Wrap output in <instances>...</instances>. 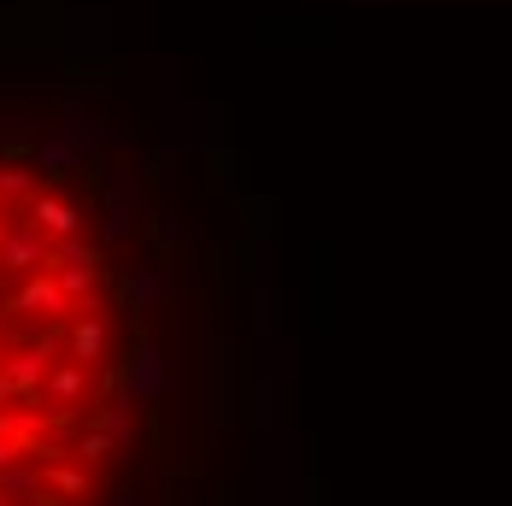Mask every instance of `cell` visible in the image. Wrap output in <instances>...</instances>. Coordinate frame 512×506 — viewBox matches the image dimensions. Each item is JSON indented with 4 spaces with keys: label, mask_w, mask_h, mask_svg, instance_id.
I'll use <instances>...</instances> for the list:
<instances>
[{
    "label": "cell",
    "mask_w": 512,
    "mask_h": 506,
    "mask_svg": "<svg viewBox=\"0 0 512 506\" xmlns=\"http://www.w3.org/2000/svg\"><path fill=\"white\" fill-rule=\"evenodd\" d=\"M24 224L42 230L48 242H71V236H83V212H77V201H65L59 189H42L36 201L24 206Z\"/></svg>",
    "instance_id": "1"
},
{
    "label": "cell",
    "mask_w": 512,
    "mask_h": 506,
    "mask_svg": "<svg viewBox=\"0 0 512 506\" xmlns=\"http://www.w3.org/2000/svg\"><path fill=\"white\" fill-rule=\"evenodd\" d=\"M65 348H71V359H77V365H89V371H95V365L112 354V324H106L95 306H83V312L71 318V336H65Z\"/></svg>",
    "instance_id": "2"
},
{
    "label": "cell",
    "mask_w": 512,
    "mask_h": 506,
    "mask_svg": "<svg viewBox=\"0 0 512 506\" xmlns=\"http://www.w3.org/2000/svg\"><path fill=\"white\" fill-rule=\"evenodd\" d=\"M0 271H18V277H36V271H53V242L42 230H12L6 248H0Z\"/></svg>",
    "instance_id": "3"
},
{
    "label": "cell",
    "mask_w": 512,
    "mask_h": 506,
    "mask_svg": "<svg viewBox=\"0 0 512 506\" xmlns=\"http://www.w3.org/2000/svg\"><path fill=\"white\" fill-rule=\"evenodd\" d=\"M6 312H48V318H59V312H77V306L65 301V289H59L53 271H36V277L18 283V295L6 301Z\"/></svg>",
    "instance_id": "4"
},
{
    "label": "cell",
    "mask_w": 512,
    "mask_h": 506,
    "mask_svg": "<svg viewBox=\"0 0 512 506\" xmlns=\"http://www.w3.org/2000/svg\"><path fill=\"white\" fill-rule=\"evenodd\" d=\"M36 401H53L59 412H77V406L89 401V365H77V359H65V365H53L48 383H42V395ZM48 406V412H53Z\"/></svg>",
    "instance_id": "5"
},
{
    "label": "cell",
    "mask_w": 512,
    "mask_h": 506,
    "mask_svg": "<svg viewBox=\"0 0 512 506\" xmlns=\"http://www.w3.org/2000/svg\"><path fill=\"white\" fill-rule=\"evenodd\" d=\"M0 371L12 377V389H18L24 401H36V395H42V383H48V371H53V354H42V348L30 342V348H18V354L6 359Z\"/></svg>",
    "instance_id": "6"
},
{
    "label": "cell",
    "mask_w": 512,
    "mask_h": 506,
    "mask_svg": "<svg viewBox=\"0 0 512 506\" xmlns=\"http://www.w3.org/2000/svg\"><path fill=\"white\" fill-rule=\"evenodd\" d=\"M159 395H165V354L148 342V348H136V354H130V401L154 406Z\"/></svg>",
    "instance_id": "7"
},
{
    "label": "cell",
    "mask_w": 512,
    "mask_h": 506,
    "mask_svg": "<svg viewBox=\"0 0 512 506\" xmlns=\"http://www.w3.org/2000/svg\"><path fill=\"white\" fill-rule=\"evenodd\" d=\"M42 483H48V495H59V501H83L89 495V465H77V459H53L48 471H42Z\"/></svg>",
    "instance_id": "8"
},
{
    "label": "cell",
    "mask_w": 512,
    "mask_h": 506,
    "mask_svg": "<svg viewBox=\"0 0 512 506\" xmlns=\"http://www.w3.org/2000/svg\"><path fill=\"white\" fill-rule=\"evenodd\" d=\"M77 165H83V148H77L71 136H59V142H42V148H36V171L53 177V183H59V177H71Z\"/></svg>",
    "instance_id": "9"
},
{
    "label": "cell",
    "mask_w": 512,
    "mask_h": 506,
    "mask_svg": "<svg viewBox=\"0 0 512 506\" xmlns=\"http://www.w3.org/2000/svg\"><path fill=\"white\" fill-rule=\"evenodd\" d=\"M0 195L18 201V206H30L36 195H42V171L24 165V159H18V165H0Z\"/></svg>",
    "instance_id": "10"
},
{
    "label": "cell",
    "mask_w": 512,
    "mask_h": 506,
    "mask_svg": "<svg viewBox=\"0 0 512 506\" xmlns=\"http://www.w3.org/2000/svg\"><path fill=\"white\" fill-rule=\"evenodd\" d=\"M53 277H59V289H65V301L77 306V312H83V306H89V295L101 289V265H59Z\"/></svg>",
    "instance_id": "11"
},
{
    "label": "cell",
    "mask_w": 512,
    "mask_h": 506,
    "mask_svg": "<svg viewBox=\"0 0 512 506\" xmlns=\"http://www.w3.org/2000/svg\"><path fill=\"white\" fill-rule=\"evenodd\" d=\"M112 454H118V442L106 436L101 424H89V430H83V436L71 442V459H77V465H106Z\"/></svg>",
    "instance_id": "12"
},
{
    "label": "cell",
    "mask_w": 512,
    "mask_h": 506,
    "mask_svg": "<svg viewBox=\"0 0 512 506\" xmlns=\"http://www.w3.org/2000/svg\"><path fill=\"white\" fill-rule=\"evenodd\" d=\"M59 265H106L101 242H89V236H71V242H53V271Z\"/></svg>",
    "instance_id": "13"
},
{
    "label": "cell",
    "mask_w": 512,
    "mask_h": 506,
    "mask_svg": "<svg viewBox=\"0 0 512 506\" xmlns=\"http://www.w3.org/2000/svg\"><path fill=\"white\" fill-rule=\"evenodd\" d=\"M124 295H130V306H148V301H159V277L148 271V265H136V271L124 277Z\"/></svg>",
    "instance_id": "14"
},
{
    "label": "cell",
    "mask_w": 512,
    "mask_h": 506,
    "mask_svg": "<svg viewBox=\"0 0 512 506\" xmlns=\"http://www.w3.org/2000/svg\"><path fill=\"white\" fill-rule=\"evenodd\" d=\"M18 459H24V442L18 436H0V471H12Z\"/></svg>",
    "instance_id": "15"
},
{
    "label": "cell",
    "mask_w": 512,
    "mask_h": 506,
    "mask_svg": "<svg viewBox=\"0 0 512 506\" xmlns=\"http://www.w3.org/2000/svg\"><path fill=\"white\" fill-rule=\"evenodd\" d=\"M24 401V395H18V389H12V377H6V371H0V412H12V406Z\"/></svg>",
    "instance_id": "16"
},
{
    "label": "cell",
    "mask_w": 512,
    "mask_h": 506,
    "mask_svg": "<svg viewBox=\"0 0 512 506\" xmlns=\"http://www.w3.org/2000/svg\"><path fill=\"white\" fill-rule=\"evenodd\" d=\"M106 506H136V495H112Z\"/></svg>",
    "instance_id": "17"
}]
</instances>
